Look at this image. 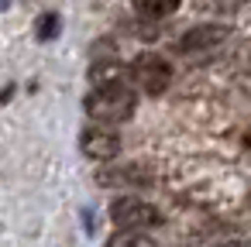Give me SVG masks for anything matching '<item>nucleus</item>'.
<instances>
[{
	"label": "nucleus",
	"instance_id": "9d476101",
	"mask_svg": "<svg viewBox=\"0 0 251 247\" xmlns=\"http://www.w3.org/2000/svg\"><path fill=\"white\" fill-rule=\"evenodd\" d=\"M237 24L244 31H251V0H241V4H237Z\"/></svg>",
	"mask_w": 251,
	"mask_h": 247
},
{
	"label": "nucleus",
	"instance_id": "f03ea898",
	"mask_svg": "<svg viewBox=\"0 0 251 247\" xmlns=\"http://www.w3.org/2000/svg\"><path fill=\"white\" fill-rule=\"evenodd\" d=\"M131 79H134V86H138V90H145V93L158 96V93H165V90H169V83H172V66H169L162 55L145 52V55H138V59H134V66H131Z\"/></svg>",
	"mask_w": 251,
	"mask_h": 247
},
{
	"label": "nucleus",
	"instance_id": "7ed1b4c3",
	"mask_svg": "<svg viewBox=\"0 0 251 247\" xmlns=\"http://www.w3.org/2000/svg\"><path fill=\"white\" fill-rule=\"evenodd\" d=\"M110 220L121 226V230H145V226H155L162 220V213L145 202V199H134V196H124L110 206Z\"/></svg>",
	"mask_w": 251,
	"mask_h": 247
},
{
	"label": "nucleus",
	"instance_id": "39448f33",
	"mask_svg": "<svg viewBox=\"0 0 251 247\" xmlns=\"http://www.w3.org/2000/svg\"><path fill=\"white\" fill-rule=\"evenodd\" d=\"M224 28H213V24H206V28H196V31H189L182 42H179V52H189V55H196V52H206V48H217L220 42H224Z\"/></svg>",
	"mask_w": 251,
	"mask_h": 247
},
{
	"label": "nucleus",
	"instance_id": "6e6552de",
	"mask_svg": "<svg viewBox=\"0 0 251 247\" xmlns=\"http://www.w3.org/2000/svg\"><path fill=\"white\" fill-rule=\"evenodd\" d=\"M107 247H155V240L145 230H121Z\"/></svg>",
	"mask_w": 251,
	"mask_h": 247
},
{
	"label": "nucleus",
	"instance_id": "423d86ee",
	"mask_svg": "<svg viewBox=\"0 0 251 247\" xmlns=\"http://www.w3.org/2000/svg\"><path fill=\"white\" fill-rule=\"evenodd\" d=\"M131 7L141 14V18H169L176 7H179V0H131Z\"/></svg>",
	"mask_w": 251,
	"mask_h": 247
},
{
	"label": "nucleus",
	"instance_id": "0eeeda50",
	"mask_svg": "<svg viewBox=\"0 0 251 247\" xmlns=\"http://www.w3.org/2000/svg\"><path fill=\"white\" fill-rule=\"evenodd\" d=\"M90 79H93V86H100V83H117V79H124V69H121L114 59H110V62H93Z\"/></svg>",
	"mask_w": 251,
	"mask_h": 247
},
{
	"label": "nucleus",
	"instance_id": "f257e3e1",
	"mask_svg": "<svg viewBox=\"0 0 251 247\" xmlns=\"http://www.w3.org/2000/svg\"><path fill=\"white\" fill-rule=\"evenodd\" d=\"M83 107H86V113H90L93 120H100V124H124V120L134 113L138 96H134V90H131L124 79H117V83H100V86H93Z\"/></svg>",
	"mask_w": 251,
	"mask_h": 247
},
{
	"label": "nucleus",
	"instance_id": "1a4fd4ad",
	"mask_svg": "<svg viewBox=\"0 0 251 247\" xmlns=\"http://www.w3.org/2000/svg\"><path fill=\"white\" fill-rule=\"evenodd\" d=\"M59 28H62L59 14H42V18H38V24H35V35H38L42 42H49V38H55V35H59Z\"/></svg>",
	"mask_w": 251,
	"mask_h": 247
},
{
	"label": "nucleus",
	"instance_id": "20e7f679",
	"mask_svg": "<svg viewBox=\"0 0 251 247\" xmlns=\"http://www.w3.org/2000/svg\"><path fill=\"white\" fill-rule=\"evenodd\" d=\"M79 151L86 155V158H97V161H107V158H114L117 151H121V137L114 134V127H107V124H93V127H86L83 134H79Z\"/></svg>",
	"mask_w": 251,
	"mask_h": 247
},
{
	"label": "nucleus",
	"instance_id": "9b49d317",
	"mask_svg": "<svg viewBox=\"0 0 251 247\" xmlns=\"http://www.w3.org/2000/svg\"><path fill=\"white\" fill-rule=\"evenodd\" d=\"M234 247H244V244H234Z\"/></svg>",
	"mask_w": 251,
	"mask_h": 247
}]
</instances>
